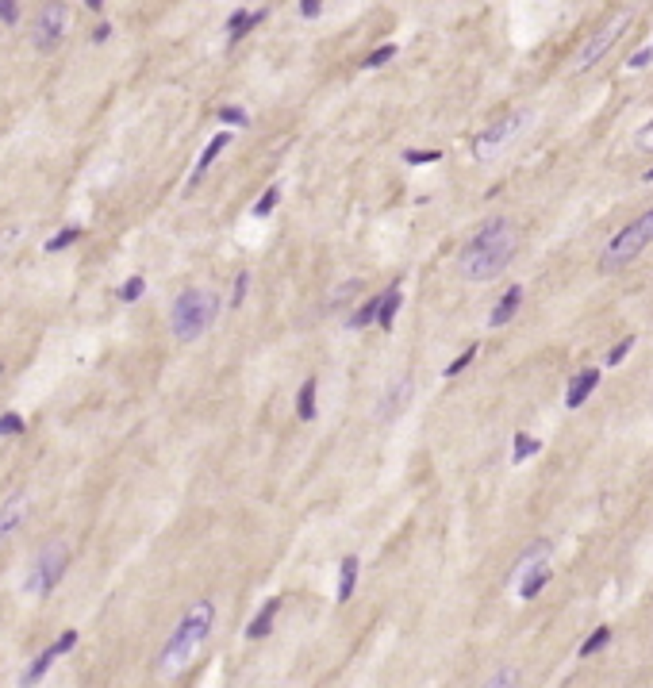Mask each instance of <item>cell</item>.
Wrapping results in <instances>:
<instances>
[{
  "mask_svg": "<svg viewBox=\"0 0 653 688\" xmlns=\"http://www.w3.org/2000/svg\"><path fill=\"white\" fill-rule=\"evenodd\" d=\"M77 239H81V227H62V231L54 235L51 242H46V254H58V250H65V247H73Z\"/></svg>",
  "mask_w": 653,
  "mask_h": 688,
  "instance_id": "25",
  "label": "cell"
},
{
  "mask_svg": "<svg viewBox=\"0 0 653 688\" xmlns=\"http://www.w3.org/2000/svg\"><path fill=\"white\" fill-rule=\"evenodd\" d=\"M20 20V4H12V0H0V23H15Z\"/></svg>",
  "mask_w": 653,
  "mask_h": 688,
  "instance_id": "36",
  "label": "cell"
},
{
  "mask_svg": "<svg viewBox=\"0 0 653 688\" xmlns=\"http://www.w3.org/2000/svg\"><path fill=\"white\" fill-rule=\"evenodd\" d=\"M527 119H530V112H508L503 119H496L488 131H480V135L473 138V158L488 162L496 150H503V146H508V138H515L519 131L527 127Z\"/></svg>",
  "mask_w": 653,
  "mask_h": 688,
  "instance_id": "6",
  "label": "cell"
},
{
  "mask_svg": "<svg viewBox=\"0 0 653 688\" xmlns=\"http://www.w3.org/2000/svg\"><path fill=\"white\" fill-rule=\"evenodd\" d=\"M626 27H631V15L623 12V15H615V20H611L603 31H595V35H592V39H588V43L581 46V54H576V58H573V70H588V65H595V62L603 58V54L611 51V46L619 43V39L626 35Z\"/></svg>",
  "mask_w": 653,
  "mask_h": 688,
  "instance_id": "7",
  "label": "cell"
},
{
  "mask_svg": "<svg viewBox=\"0 0 653 688\" xmlns=\"http://www.w3.org/2000/svg\"><path fill=\"white\" fill-rule=\"evenodd\" d=\"M23 519H27V496H23V493L8 496V500L0 504V546L23 527Z\"/></svg>",
  "mask_w": 653,
  "mask_h": 688,
  "instance_id": "9",
  "label": "cell"
},
{
  "mask_svg": "<svg viewBox=\"0 0 653 688\" xmlns=\"http://www.w3.org/2000/svg\"><path fill=\"white\" fill-rule=\"evenodd\" d=\"M649 242H653V208L642 212L638 219H631V223H626L623 231H619L615 239L607 242V250H603V258H600L603 273H615V269H623L626 261H634L642 250L649 247Z\"/></svg>",
  "mask_w": 653,
  "mask_h": 688,
  "instance_id": "4",
  "label": "cell"
},
{
  "mask_svg": "<svg viewBox=\"0 0 653 688\" xmlns=\"http://www.w3.org/2000/svg\"><path fill=\"white\" fill-rule=\"evenodd\" d=\"M62 35H65V4L43 8V15H39V23H35V51H43V54L58 51Z\"/></svg>",
  "mask_w": 653,
  "mask_h": 688,
  "instance_id": "8",
  "label": "cell"
},
{
  "mask_svg": "<svg viewBox=\"0 0 653 688\" xmlns=\"http://www.w3.org/2000/svg\"><path fill=\"white\" fill-rule=\"evenodd\" d=\"M649 62H653V43L642 46L638 54H631V58H626V70H631V73H634V70H646Z\"/></svg>",
  "mask_w": 653,
  "mask_h": 688,
  "instance_id": "33",
  "label": "cell"
},
{
  "mask_svg": "<svg viewBox=\"0 0 653 688\" xmlns=\"http://www.w3.org/2000/svg\"><path fill=\"white\" fill-rule=\"evenodd\" d=\"M534 450H538V439H534V435H522V431H519V435H515V462L530 457Z\"/></svg>",
  "mask_w": 653,
  "mask_h": 688,
  "instance_id": "32",
  "label": "cell"
},
{
  "mask_svg": "<svg viewBox=\"0 0 653 688\" xmlns=\"http://www.w3.org/2000/svg\"><path fill=\"white\" fill-rule=\"evenodd\" d=\"M477 350H480V342H469V346H465V354H457V358H454V362H450V365H446V370H442V373H446V377H457V373H461V370H465V365H469V362H473V358H477Z\"/></svg>",
  "mask_w": 653,
  "mask_h": 688,
  "instance_id": "27",
  "label": "cell"
},
{
  "mask_svg": "<svg viewBox=\"0 0 653 688\" xmlns=\"http://www.w3.org/2000/svg\"><path fill=\"white\" fill-rule=\"evenodd\" d=\"M400 285H392V289H385L381 292V316H377V323L385 327V331H392V323H396V308H400Z\"/></svg>",
  "mask_w": 653,
  "mask_h": 688,
  "instance_id": "18",
  "label": "cell"
},
{
  "mask_svg": "<svg viewBox=\"0 0 653 688\" xmlns=\"http://www.w3.org/2000/svg\"><path fill=\"white\" fill-rule=\"evenodd\" d=\"M277 611H281V600H265V604H261V611H258V616L246 623V638H250V642H261V638H265L269 630H273Z\"/></svg>",
  "mask_w": 653,
  "mask_h": 688,
  "instance_id": "12",
  "label": "cell"
},
{
  "mask_svg": "<svg viewBox=\"0 0 653 688\" xmlns=\"http://www.w3.org/2000/svg\"><path fill=\"white\" fill-rule=\"evenodd\" d=\"M219 316V297L204 289H185L181 297L173 300V312H169V327H173L177 342H196Z\"/></svg>",
  "mask_w": 653,
  "mask_h": 688,
  "instance_id": "3",
  "label": "cell"
},
{
  "mask_svg": "<svg viewBox=\"0 0 653 688\" xmlns=\"http://www.w3.org/2000/svg\"><path fill=\"white\" fill-rule=\"evenodd\" d=\"M12 435H23V415L20 412L0 415V439H12Z\"/></svg>",
  "mask_w": 653,
  "mask_h": 688,
  "instance_id": "28",
  "label": "cell"
},
{
  "mask_svg": "<svg viewBox=\"0 0 653 688\" xmlns=\"http://www.w3.org/2000/svg\"><path fill=\"white\" fill-rule=\"evenodd\" d=\"M634 143H638L642 150H653V119H649V124L638 131V135H634Z\"/></svg>",
  "mask_w": 653,
  "mask_h": 688,
  "instance_id": "37",
  "label": "cell"
},
{
  "mask_svg": "<svg viewBox=\"0 0 653 688\" xmlns=\"http://www.w3.org/2000/svg\"><path fill=\"white\" fill-rule=\"evenodd\" d=\"M407 400H411V377H400V381H392L385 389V396H381V404H377V415L388 423L400 408H407Z\"/></svg>",
  "mask_w": 653,
  "mask_h": 688,
  "instance_id": "10",
  "label": "cell"
},
{
  "mask_svg": "<svg viewBox=\"0 0 653 688\" xmlns=\"http://www.w3.org/2000/svg\"><path fill=\"white\" fill-rule=\"evenodd\" d=\"M550 577H553L550 565H538V569H530V577L519 585V596H522V600H534V596L542 592L546 585H550Z\"/></svg>",
  "mask_w": 653,
  "mask_h": 688,
  "instance_id": "19",
  "label": "cell"
},
{
  "mask_svg": "<svg viewBox=\"0 0 653 688\" xmlns=\"http://www.w3.org/2000/svg\"><path fill=\"white\" fill-rule=\"evenodd\" d=\"M227 143H231V135H227V131H219V135H216V138H211V143H208V146H204V154H200V158H196V169H192V177H189V185H196V181H200V177H204V174H208V166H211V162H216V158H219V154H223V150H227Z\"/></svg>",
  "mask_w": 653,
  "mask_h": 688,
  "instance_id": "15",
  "label": "cell"
},
{
  "mask_svg": "<svg viewBox=\"0 0 653 688\" xmlns=\"http://www.w3.org/2000/svg\"><path fill=\"white\" fill-rule=\"evenodd\" d=\"M646 181H653V169H649V174H646Z\"/></svg>",
  "mask_w": 653,
  "mask_h": 688,
  "instance_id": "42",
  "label": "cell"
},
{
  "mask_svg": "<svg viewBox=\"0 0 653 688\" xmlns=\"http://www.w3.org/2000/svg\"><path fill=\"white\" fill-rule=\"evenodd\" d=\"M519 250V235L508 219H488L477 235L461 247V277L465 281H492Z\"/></svg>",
  "mask_w": 653,
  "mask_h": 688,
  "instance_id": "1",
  "label": "cell"
},
{
  "mask_svg": "<svg viewBox=\"0 0 653 688\" xmlns=\"http://www.w3.org/2000/svg\"><path fill=\"white\" fill-rule=\"evenodd\" d=\"M631 350H634V335H626V339L619 342V346H611V354H607V365H619L626 354H631Z\"/></svg>",
  "mask_w": 653,
  "mask_h": 688,
  "instance_id": "34",
  "label": "cell"
},
{
  "mask_svg": "<svg viewBox=\"0 0 653 688\" xmlns=\"http://www.w3.org/2000/svg\"><path fill=\"white\" fill-rule=\"evenodd\" d=\"M112 35V23H96V31H93V43H104V39Z\"/></svg>",
  "mask_w": 653,
  "mask_h": 688,
  "instance_id": "40",
  "label": "cell"
},
{
  "mask_svg": "<svg viewBox=\"0 0 653 688\" xmlns=\"http://www.w3.org/2000/svg\"><path fill=\"white\" fill-rule=\"evenodd\" d=\"M58 658H62V654H58V646H46V650L39 654V658H35V661H31V666L20 673V684H23V688H35V684L43 681L46 673H51V666H54V661H58Z\"/></svg>",
  "mask_w": 653,
  "mask_h": 688,
  "instance_id": "11",
  "label": "cell"
},
{
  "mask_svg": "<svg viewBox=\"0 0 653 688\" xmlns=\"http://www.w3.org/2000/svg\"><path fill=\"white\" fill-rule=\"evenodd\" d=\"M219 119H223V124H231V127H246V124H250V116H246L242 108H235V104L219 108Z\"/></svg>",
  "mask_w": 653,
  "mask_h": 688,
  "instance_id": "30",
  "label": "cell"
},
{
  "mask_svg": "<svg viewBox=\"0 0 653 688\" xmlns=\"http://www.w3.org/2000/svg\"><path fill=\"white\" fill-rule=\"evenodd\" d=\"M319 12H323L319 0H300V15H308V20H312V15H319Z\"/></svg>",
  "mask_w": 653,
  "mask_h": 688,
  "instance_id": "39",
  "label": "cell"
},
{
  "mask_svg": "<svg viewBox=\"0 0 653 688\" xmlns=\"http://www.w3.org/2000/svg\"><path fill=\"white\" fill-rule=\"evenodd\" d=\"M261 20H265V8H258V12H235L231 20H227V39H231V43H239V39L246 35L250 27H258Z\"/></svg>",
  "mask_w": 653,
  "mask_h": 688,
  "instance_id": "16",
  "label": "cell"
},
{
  "mask_svg": "<svg viewBox=\"0 0 653 688\" xmlns=\"http://www.w3.org/2000/svg\"><path fill=\"white\" fill-rule=\"evenodd\" d=\"M377 316H381V297H373V300H365V304L346 319V327H350V331H362V327L377 323Z\"/></svg>",
  "mask_w": 653,
  "mask_h": 688,
  "instance_id": "20",
  "label": "cell"
},
{
  "mask_svg": "<svg viewBox=\"0 0 653 688\" xmlns=\"http://www.w3.org/2000/svg\"><path fill=\"white\" fill-rule=\"evenodd\" d=\"M595 384H600V370H581V373L573 377V384H569V392H565V404L569 408H581Z\"/></svg>",
  "mask_w": 653,
  "mask_h": 688,
  "instance_id": "14",
  "label": "cell"
},
{
  "mask_svg": "<svg viewBox=\"0 0 653 688\" xmlns=\"http://www.w3.org/2000/svg\"><path fill=\"white\" fill-rule=\"evenodd\" d=\"M515 684H519V669L515 666H500L480 688H515Z\"/></svg>",
  "mask_w": 653,
  "mask_h": 688,
  "instance_id": "23",
  "label": "cell"
},
{
  "mask_svg": "<svg viewBox=\"0 0 653 688\" xmlns=\"http://www.w3.org/2000/svg\"><path fill=\"white\" fill-rule=\"evenodd\" d=\"M12 239H15V227H8V231H0V254H4L8 247H12Z\"/></svg>",
  "mask_w": 653,
  "mask_h": 688,
  "instance_id": "41",
  "label": "cell"
},
{
  "mask_svg": "<svg viewBox=\"0 0 653 688\" xmlns=\"http://www.w3.org/2000/svg\"><path fill=\"white\" fill-rule=\"evenodd\" d=\"M392 58H396V46L385 43V46H377V51H373L362 65H365V70H377V65H385V62H392Z\"/></svg>",
  "mask_w": 653,
  "mask_h": 688,
  "instance_id": "29",
  "label": "cell"
},
{
  "mask_svg": "<svg viewBox=\"0 0 653 688\" xmlns=\"http://www.w3.org/2000/svg\"><path fill=\"white\" fill-rule=\"evenodd\" d=\"M354 588H357V558L346 554V558H342V569H338V592H334L338 604H346L350 596H354Z\"/></svg>",
  "mask_w": 653,
  "mask_h": 688,
  "instance_id": "17",
  "label": "cell"
},
{
  "mask_svg": "<svg viewBox=\"0 0 653 688\" xmlns=\"http://www.w3.org/2000/svg\"><path fill=\"white\" fill-rule=\"evenodd\" d=\"M277 200H281V185H269L265 193H261V200L254 204V216H258V219H265L269 212L277 208Z\"/></svg>",
  "mask_w": 653,
  "mask_h": 688,
  "instance_id": "26",
  "label": "cell"
},
{
  "mask_svg": "<svg viewBox=\"0 0 653 688\" xmlns=\"http://www.w3.org/2000/svg\"><path fill=\"white\" fill-rule=\"evenodd\" d=\"M54 646H58V654H70L73 646H77V630H62V638Z\"/></svg>",
  "mask_w": 653,
  "mask_h": 688,
  "instance_id": "38",
  "label": "cell"
},
{
  "mask_svg": "<svg viewBox=\"0 0 653 688\" xmlns=\"http://www.w3.org/2000/svg\"><path fill=\"white\" fill-rule=\"evenodd\" d=\"M65 569H70V546L51 543V546L39 550L35 562H31V573H27V585H23V588H27L35 600H46V596L62 585Z\"/></svg>",
  "mask_w": 653,
  "mask_h": 688,
  "instance_id": "5",
  "label": "cell"
},
{
  "mask_svg": "<svg viewBox=\"0 0 653 688\" xmlns=\"http://www.w3.org/2000/svg\"><path fill=\"white\" fill-rule=\"evenodd\" d=\"M611 635H615V630H611V627H595V630H592V638H584V642H581V650H576V654H581V658H592V654H600L603 646L611 642Z\"/></svg>",
  "mask_w": 653,
  "mask_h": 688,
  "instance_id": "22",
  "label": "cell"
},
{
  "mask_svg": "<svg viewBox=\"0 0 653 688\" xmlns=\"http://www.w3.org/2000/svg\"><path fill=\"white\" fill-rule=\"evenodd\" d=\"M246 285H250V273L242 269L239 277H235V292H231V308H239L242 300H246Z\"/></svg>",
  "mask_w": 653,
  "mask_h": 688,
  "instance_id": "35",
  "label": "cell"
},
{
  "mask_svg": "<svg viewBox=\"0 0 653 688\" xmlns=\"http://www.w3.org/2000/svg\"><path fill=\"white\" fill-rule=\"evenodd\" d=\"M519 304H522V285H511V289L500 297V304L492 308V316H488V327H503L511 316L519 312Z\"/></svg>",
  "mask_w": 653,
  "mask_h": 688,
  "instance_id": "13",
  "label": "cell"
},
{
  "mask_svg": "<svg viewBox=\"0 0 653 688\" xmlns=\"http://www.w3.org/2000/svg\"><path fill=\"white\" fill-rule=\"evenodd\" d=\"M438 158H442L438 150H404L407 166H430V162H438Z\"/></svg>",
  "mask_w": 653,
  "mask_h": 688,
  "instance_id": "31",
  "label": "cell"
},
{
  "mask_svg": "<svg viewBox=\"0 0 653 688\" xmlns=\"http://www.w3.org/2000/svg\"><path fill=\"white\" fill-rule=\"evenodd\" d=\"M143 292H146V277H143V273H135V277H127V281L119 285V292H116V297L124 300V304H135V300L143 297Z\"/></svg>",
  "mask_w": 653,
  "mask_h": 688,
  "instance_id": "24",
  "label": "cell"
},
{
  "mask_svg": "<svg viewBox=\"0 0 653 688\" xmlns=\"http://www.w3.org/2000/svg\"><path fill=\"white\" fill-rule=\"evenodd\" d=\"M296 415H300L304 423L315 420V381H304V384H300V392H296Z\"/></svg>",
  "mask_w": 653,
  "mask_h": 688,
  "instance_id": "21",
  "label": "cell"
},
{
  "mask_svg": "<svg viewBox=\"0 0 653 688\" xmlns=\"http://www.w3.org/2000/svg\"><path fill=\"white\" fill-rule=\"evenodd\" d=\"M211 623H216V604H211V600L192 604V608L185 611V619L173 627V635L161 642V650H158V673L161 677H177V673H181V669L196 658V650L208 642Z\"/></svg>",
  "mask_w": 653,
  "mask_h": 688,
  "instance_id": "2",
  "label": "cell"
}]
</instances>
